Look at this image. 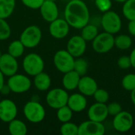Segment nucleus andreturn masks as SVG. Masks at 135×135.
I'll list each match as a JSON object with an SVG mask.
<instances>
[{"label": "nucleus", "mask_w": 135, "mask_h": 135, "mask_svg": "<svg viewBox=\"0 0 135 135\" xmlns=\"http://www.w3.org/2000/svg\"><path fill=\"white\" fill-rule=\"evenodd\" d=\"M0 70L4 76L10 77L17 73L18 62L16 58L9 53L2 54L0 57Z\"/></svg>", "instance_id": "obj_12"}, {"label": "nucleus", "mask_w": 135, "mask_h": 135, "mask_svg": "<svg viewBox=\"0 0 135 135\" xmlns=\"http://www.w3.org/2000/svg\"><path fill=\"white\" fill-rule=\"evenodd\" d=\"M81 76L74 70L64 74L62 80V86L66 90L72 91L78 89Z\"/></svg>", "instance_id": "obj_20"}, {"label": "nucleus", "mask_w": 135, "mask_h": 135, "mask_svg": "<svg viewBox=\"0 0 135 135\" xmlns=\"http://www.w3.org/2000/svg\"><path fill=\"white\" fill-rule=\"evenodd\" d=\"M96 102L106 104L109 100V93L104 89H97L93 95Z\"/></svg>", "instance_id": "obj_33"}, {"label": "nucleus", "mask_w": 135, "mask_h": 135, "mask_svg": "<svg viewBox=\"0 0 135 135\" xmlns=\"http://www.w3.org/2000/svg\"><path fill=\"white\" fill-rule=\"evenodd\" d=\"M67 106L74 112H83L87 107V100L85 96L80 93H74L69 96Z\"/></svg>", "instance_id": "obj_19"}, {"label": "nucleus", "mask_w": 135, "mask_h": 135, "mask_svg": "<svg viewBox=\"0 0 135 135\" xmlns=\"http://www.w3.org/2000/svg\"><path fill=\"white\" fill-rule=\"evenodd\" d=\"M79 92L85 97H90L94 94L98 89V85L94 78L89 76H81L78 85Z\"/></svg>", "instance_id": "obj_18"}, {"label": "nucleus", "mask_w": 135, "mask_h": 135, "mask_svg": "<svg viewBox=\"0 0 135 135\" xmlns=\"http://www.w3.org/2000/svg\"><path fill=\"white\" fill-rule=\"evenodd\" d=\"M22 4L26 7L32 9H40L41 5L45 0H21Z\"/></svg>", "instance_id": "obj_35"}, {"label": "nucleus", "mask_w": 135, "mask_h": 135, "mask_svg": "<svg viewBox=\"0 0 135 135\" xmlns=\"http://www.w3.org/2000/svg\"><path fill=\"white\" fill-rule=\"evenodd\" d=\"M68 98L69 94L65 89L55 88L48 91L47 93L46 103L50 108L57 110L67 104Z\"/></svg>", "instance_id": "obj_7"}, {"label": "nucleus", "mask_w": 135, "mask_h": 135, "mask_svg": "<svg viewBox=\"0 0 135 135\" xmlns=\"http://www.w3.org/2000/svg\"><path fill=\"white\" fill-rule=\"evenodd\" d=\"M40 11L43 19L49 23L59 17V12L55 2L45 0L40 7Z\"/></svg>", "instance_id": "obj_17"}, {"label": "nucleus", "mask_w": 135, "mask_h": 135, "mask_svg": "<svg viewBox=\"0 0 135 135\" xmlns=\"http://www.w3.org/2000/svg\"><path fill=\"white\" fill-rule=\"evenodd\" d=\"M107 107H108V115H112V116L116 115L117 114H119L120 112L123 111L121 105L117 102H112L108 105H107Z\"/></svg>", "instance_id": "obj_36"}, {"label": "nucleus", "mask_w": 135, "mask_h": 135, "mask_svg": "<svg viewBox=\"0 0 135 135\" xmlns=\"http://www.w3.org/2000/svg\"><path fill=\"white\" fill-rule=\"evenodd\" d=\"M70 25L65 19L57 18L50 22L49 32L51 36L55 39L65 38L70 32Z\"/></svg>", "instance_id": "obj_14"}, {"label": "nucleus", "mask_w": 135, "mask_h": 135, "mask_svg": "<svg viewBox=\"0 0 135 135\" xmlns=\"http://www.w3.org/2000/svg\"><path fill=\"white\" fill-rule=\"evenodd\" d=\"M22 67L25 72L30 76H36L44 70V61L36 53H29L22 61Z\"/></svg>", "instance_id": "obj_3"}, {"label": "nucleus", "mask_w": 135, "mask_h": 135, "mask_svg": "<svg viewBox=\"0 0 135 135\" xmlns=\"http://www.w3.org/2000/svg\"><path fill=\"white\" fill-rule=\"evenodd\" d=\"M73 113L74 112L66 105L62 106L61 108H59V109H57V118L59 119V121H60L61 123H66L71 120L72 117H73Z\"/></svg>", "instance_id": "obj_27"}, {"label": "nucleus", "mask_w": 135, "mask_h": 135, "mask_svg": "<svg viewBox=\"0 0 135 135\" xmlns=\"http://www.w3.org/2000/svg\"><path fill=\"white\" fill-rule=\"evenodd\" d=\"M113 127L115 131L125 133L129 131L134 124L133 115L126 111H122L119 114L114 116L113 119Z\"/></svg>", "instance_id": "obj_10"}, {"label": "nucleus", "mask_w": 135, "mask_h": 135, "mask_svg": "<svg viewBox=\"0 0 135 135\" xmlns=\"http://www.w3.org/2000/svg\"><path fill=\"white\" fill-rule=\"evenodd\" d=\"M92 42L93 50L99 54H104L110 51L114 47L115 37L113 34L104 32L100 34L98 33Z\"/></svg>", "instance_id": "obj_9"}, {"label": "nucleus", "mask_w": 135, "mask_h": 135, "mask_svg": "<svg viewBox=\"0 0 135 135\" xmlns=\"http://www.w3.org/2000/svg\"><path fill=\"white\" fill-rule=\"evenodd\" d=\"M6 85L9 88L10 92L21 94L26 93L30 89L32 86V81L28 77L17 73L9 77Z\"/></svg>", "instance_id": "obj_6"}, {"label": "nucleus", "mask_w": 135, "mask_h": 135, "mask_svg": "<svg viewBox=\"0 0 135 135\" xmlns=\"http://www.w3.org/2000/svg\"><path fill=\"white\" fill-rule=\"evenodd\" d=\"M15 6V0H0V18L9 17L14 11Z\"/></svg>", "instance_id": "obj_23"}, {"label": "nucleus", "mask_w": 135, "mask_h": 135, "mask_svg": "<svg viewBox=\"0 0 135 135\" xmlns=\"http://www.w3.org/2000/svg\"><path fill=\"white\" fill-rule=\"evenodd\" d=\"M108 107L105 104L96 102L88 110L89 119L103 123L108 116Z\"/></svg>", "instance_id": "obj_16"}, {"label": "nucleus", "mask_w": 135, "mask_h": 135, "mask_svg": "<svg viewBox=\"0 0 135 135\" xmlns=\"http://www.w3.org/2000/svg\"><path fill=\"white\" fill-rule=\"evenodd\" d=\"M87 70H88V62H86L85 59L79 57L74 60V70L76 71L81 77L85 75Z\"/></svg>", "instance_id": "obj_30"}, {"label": "nucleus", "mask_w": 135, "mask_h": 135, "mask_svg": "<svg viewBox=\"0 0 135 135\" xmlns=\"http://www.w3.org/2000/svg\"><path fill=\"white\" fill-rule=\"evenodd\" d=\"M105 127L102 123L93 120H87L78 126V135H103Z\"/></svg>", "instance_id": "obj_15"}, {"label": "nucleus", "mask_w": 135, "mask_h": 135, "mask_svg": "<svg viewBox=\"0 0 135 135\" xmlns=\"http://www.w3.org/2000/svg\"><path fill=\"white\" fill-rule=\"evenodd\" d=\"M25 47L21 42L20 40H16L12 41L8 46V52L10 55L17 59L21 57L25 52Z\"/></svg>", "instance_id": "obj_24"}, {"label": "nucleus", "mask_w": 135, "mask_h": 135, "mask_svg": "<svg viewBox=\"0 0 135 135\" xmlns=\"http://www.w3.org/2000/svg\"><path fill=\"white\" fill-rule=\"evenodd\" d=\"M128 31L130 34L135 36V20H131L128 23Z\"/></svg>", "instance_id": "obj_38"}, {"label": "nucleus", "mask_w": 135, "mask_h": 135, "mask_svg": "<svg viewBox=\"0 0 135 135\" xmlns=\"http://www.w3.org/2000/svg\"><path fill=\"white\" fill-rule=\"evenodd\" d=\"M123 89L127 91H132L135 89V74H128L123 77L122 80Z\"/></svg>", "instance_id": "obj_32"}, {"label": "nucleus", "mask_w": 135, "mask_h": 135, "mask_svg": "<svg viewBox=\"0 0 135 135\" xmlns=\"http://www.w3.org/2000/svg\"><path fill=\"white\" fill-rule=\"evenodd\" d=\"M130 59H131V66L135 68V48H134L133 51H131V53L130 55Z\"/></svg>", "instance_id": "obj_39"}, {"label": "nucleus", "mask_w": 135, "mask_h": 135, "mask_svg": "<svg viewBox=\"0 0 135 135\" xmlns=\"http://www.w3.org/2000/svg\"><path fill=\"white\" fill-rule=\"evenodd\" d=\"M2 51H1V50H0V57L2 56Z\"/></svg>", "instance_id": "obj_43"}, {"label": "nucleus", "mask_w": 135, "mask_h": 135, "mask_svg": "<svg viewBox=\"0 0 135 135\" xmlns=\"http://www.w3.org/2000/svg\"><path fill=\"white\" fill-rule=\"evenodd\" d=\"M67 51L74 58H79L84 55L86 50V41L81 36H73L67 42Z\"/></svg>", "instance_id": "obj_13"}, {"label": "nucleus", "mask_w": 135, "mask_h": 135, "mask_svg": "<svg viewBox=\"0 0 135 135\" xmlns=\"http://www.w3.org/2000/svg\"><path fill=\"white\" fill-rule=\"evenodd\" d=\"M11 34V28L6 19L0 18V40H7Z\"/></svg>", "instance_id": "obj_31"}, {"label": "nucleus", "mask_w": 135, "mask_h": 135, "mask_svg": "<svg viewBox=\"0 0 135 135\" xmlns=\"http://www.w3.org/2000/svg\"><path fill=\"white\" fill-rule=\"evenodd\" d=\"M23 113L25 119L32 123H41L46 115L44 106L36 100L28 101L24 106Z\"/></svg>", "instance_id": "obj_2"}, {"label": "nucleus", "mask_w": 135, "mask_h": 135, "mask_svg": "<svg viewBox=\"0 0 135 135\" xmlns=\"http://www.w3.org/2000/svg\"><path fill=\"white\" fill-rule=\"evenodd\" d=\"M4 74L1 72V70H0V91L2 90V87L4 86V85H5V78H4Z\"/></svg>", "instance_id": "obj_40"}, {"label": "nucleus", "mask_w": 135, "mask_h": 135, "mask_svg": "<svg viewBox=\"0 0 135 135\" xmlns=\"http://www.w3.org/2000/svg\"><path fill=\"white\" fill-rule=\"evenodd\" d=\"M123 13L129 21L135 20V0H127L123 3Z\"/></svg>", "instance_id": "obj_28"}, {"label": "nucleus", "mask_w": 135, "mask_h": 135, "mask_svg": "<svg viewBox=\"0 0 135 135\" xmlns=\"http://www.w3.org/2000/svg\"><path fill=\"white\" fill-rule=\"evenodd\" d=\"M33 85L36 87V89H38L39 91H41V92L47 91L50 89L51 85V77L43 71L36 74V76H34Z\"/></svg>", "instance_id": "obj_21"}, {"label": "nucleus", "mask_w": 135, "mask_h": 135, "mask_svg": "<svg viewBox=\"0 0 135 135\" xmlns=\"http://www.w3.org/2000/svg\"><path fill=\"white\" fill-rule=\"evenodd\" d=\"M131 100H132V103L134 104V105L135 106V89H134V90H132V91H131Z\"/></svg>", "instance_id": "obj_41"}, {"label": "nucleus", "mask_w": 135, "mask_h": 135, "mask_svg": "<svg viewBox=\"0 0 135 135\" xmlns=\"http://www.w3.org/2000/svg\"><path fill=\"white\" fill-rule=\"evenodd\" d=\"M95 4L98 9L104 13L110 10L112 6L111 0H95Z\"/></svg>", "instance_id": "obj_34"}, {"label": "nucleus", "mask_w": 135, "mask_h": 135, "mask_svg": "<svg viewBox=\"0 0 135 135\" xmlns=\"http://www.w3.org/2000/svg\"><path fill=\"white\" fill-rule=\"evenodd\" d=\"M117 64H118L119 67L123 69V70L129 69L131 66V62L130 56L123 55V56L119 57L118 59Z\"/></svg>", "instance_id": "obj_37"}, {"label": "nucleus", "mask_w": 135, "mask_h": 135, "mask_svg": "<svg viewBox=\"0 0 135 135\" xmlns=\"http://www.w3.org/2000/svg\"><path fill=\"white\" fill-rule=\"evenodd\" d=\"M42 39V32L39 26L32 25L25 28L20 36V40L25 48H34Z\"/></svg>", "instance_id": "obj_4"}, {"label": "nucleus", "mask_w": 135, "mask_h": 135, "mask_svg": "<svg viewBox=\"0 0 135 135\" xmlns=\"http://www.w3.org/2000/svg\"><path fill=\"white\" fill-rule=\"evenodd\" d=\"M17 115V107L16 104L9 100L4 99L0 101V120L3 123H9L16 119Z\"/></svg>", "instance_id": "obj_11"}, {"label": "nucleus", "mask_w": 135, "mask_h": 135, "mask_svg": "<svg viewBox=\"0 0 135 135\" xmlns=\"http://www.w3.org/2000/svg\"><path fill=\"white\" fill-rule=\"evenodd\" d=\"M64 19L69 25L81 29L89 21V10L82 0H70L64 9Z\"/></svg>", "instance_id": "obj_1"}, {"label": "nucleus", "mask_w": 135, "mask_h": 135, "mask_svg": "<svg viewBox=\"0 0 135 135\" xmlns=\"http://www.w3.org/2000/svg\"><path fill=\"white\" fill-rule=\"evenodd\" d=\"M62 135H78V126L70 121L63 123L60 127Z\"/></svg>", "instance_id": "obj_29"}, {"label": "nucleus", "mask_w": 135, "mask_h": 135, "mask_svg": "<svg viewBox=\"0 0 135 135\" xmlns=\"http://www.w3.org/2000/svg\"><path fill=\"white\" fill-rule=\"evenodd\" d=\"M97 35H98V28L94 25H91L88 23L81 28V36L86 42L93 41Z\"/></svg>", "instance_id": "obj_25"}, {"label": "nucleus", "mask_w": 135, "mask_h": 135, "mask_svg": "<svg viewBox=\"0 0 135 135\" xmlns=\"http://www.w3.org/2000/svg\"><path fill=\"white\" fill-rule=\"evenodd\" d=\"M115 2H122V3H124L127 0H115Z\"/></svg>", "instance_id": "obj_42"}, {"label": "nucleus", "mask_w": 135, "mask_h": 135, "mask_svg": "<svg viewBox=\"0 0 135 135\" xmlns=\"http://www.w3.org/2000/svg\"><path fill=\"white\" fill-rule=\"evenodd\" d=\"M50 1H53V2H56L57 0H50Z\"/></svg>", "instance_id": "obj_44"}, {"label": "nucleus", "mask_w": 135, "mask_h": 135, "mask_svg": "<svg viewBox=\"0 0 135 135\" xmlns=\"http://www.w3.org/2000/svg\"><path fill=\"white\" fill-rule=\"evenodd\" d=\"M132 45V40L130 36L122 34L115 38V46L120 50H127Z\"/></svg>", "instance_id": "obj_26"}, {"label": "nucleus", "mask_w": 135, "mask_h": 135, "mask_svg": "<svg viewBox=\"0 0 135 135\" xmlns=\"http://www.w3.org/2000/svg\"><path fill=\"white\" fill-rule=\"evenodd\" d=\"M8 131L11 135H25L28 132V128L23 121L14 119L9 123Z\"/></svg>", "instance_id": "obj_22"}, {"label": "nucleus", "mask_w": 135, "mask_h": 135, "mask_svg": "<svg viewBox=\"0 0 135 135\" xmlns=\"http://www.w3.org/2000/svg\"><path fill=\"white\" fill-rule=\"evenodd\" d=\"M74 60L75 58L70 55L67 50H59L56 51L53 58L55 67L62 74L74 70Z\"/></svg>", "instance_id": "obj_5"}, {"label": "nucleus", "mask_w": 135, "mask_h": 135, "mask_svg": "<svg viewBox=\"0 0 135 135\" xmlns=\"http://www.w3.org/2000/svg\"><path fill=\"white\" fill-rule=\"evenodd\" d=\"M101 26L104 32L115 34L119 32L122 28V21L117 13L108 10L104 12L101 17Z\"/></svg>", "instance_id": "obj_8"}]
</instances>
